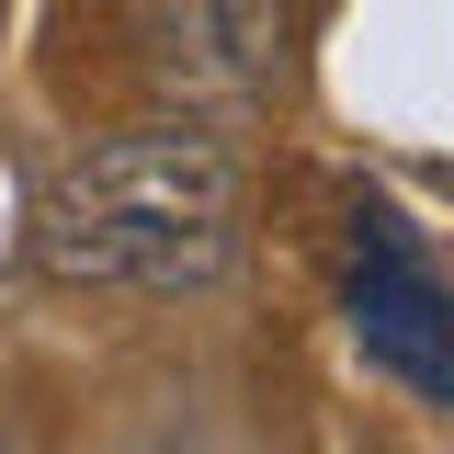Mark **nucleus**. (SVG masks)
<instances>
[{
	"label": "nucleus",
	"instance_id": "1",
	"mask_svg": "<svg viewBox=\"0 0 454 454\" xmlns=\"http://www.w3.org/2000/svg\"><path fill=\"white\" fill-rule=\"evenodd\" d=\"M239 216H250V160L205 137V125H137L35 182V273L103 284V295H193L239 262Z\"/></svg>",
	"mask_w": 454,
	"mask_h": 454
},
{
	"label": "nucleus",
	"instance_id": "2",
	"mask_svg": "<svg viewBox=\"0 0 454 454\" xmlns=\"http://www.w3.org/2000/svg\"><path fill=\"white\" fill-rule=\"evenodd\" d=\"M137 68L170 125L239 137L262 125L295 68V0H148L137 12Z\"/></svg>",
	"mask_w": 454,
	"mask_h": 454
},
{
	"label": "nucleus",
	"instance_id": "3",
	"mask_svg": "<svg viewBox=\"0 0 454 454\" xmlns=\"http://www.w3.org/2000/svg\"><path fill=\"white\" fill-rule=\"evenodd\" d=\"M340 318L387 375H409L420 397H454V295L409 250V227L387 205H352V295H340Z\"/></svg>",
	"mask_w": 454,
	"mask_h": 454
},
{
	"label": "nucleus",
	"instance_id": "4",
	"mask_svg": "<svg viewBox=\"0 0 454 454\" xmlns=\"http://www.w3.org/2000/svg\"><path fill=\"white\" fill-rule=\"evenodd\" d=\"M0 454H12V443H0Z\"/></svg>",
	"mask_w": 454,
	"mask_h": 454
}]
</instances>
